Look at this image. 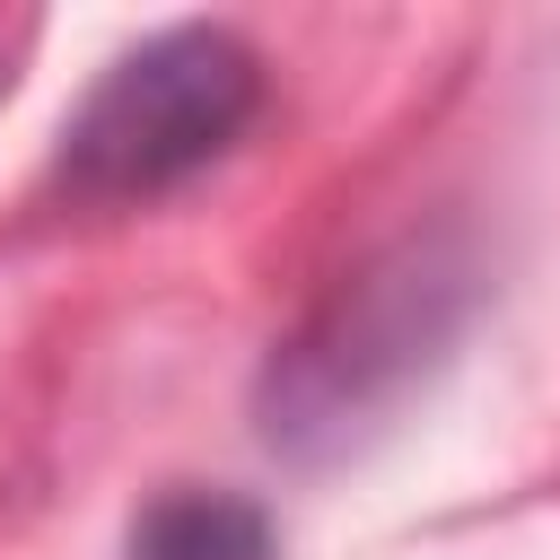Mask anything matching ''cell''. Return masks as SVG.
<instances>
[{"label":"cell","instance_id":"1","mask_svg":"<svg viewBox=\"0 0 560 560\" xmlns=\"http://www.w3.org/2000/svg\"><path fill=\"white\" fill-rule=\"evenodd\" d=\"M472 306V262L446 236H402L359 262L262 368V438L280 455H332L385 402L420 385V368L455 341Z\"/></svg>","mask_w":560,"mask_h":560},{"label":"cell","instance_id":"4","mask_svg":"<svg viewBox=\"0 0 560 560\" xmlns=\"http://www.w3.org/2000/svg\"><path fill=\"white\" fill-rule=\"evenodd\" d=\"M0 88H9V70H0Z\"/></svg>","mask_w":560,"mask_h":560},{"label":"cell","instance_id":"3","mask_svg":"<svg viewBox=\"0 0 560 560\" xmlns=\"http://www.w3.org/2000/svg\"><path fill=\"white\" fill-rule=\"evenodd\" d=\"M122 560H280V534L271 516L245 499V490H158L131 534H122Z\"/></svg>","mask_w":560,"mask_h":560},{"label":"cell","instance_id":"2","mask_svg":"<svg viewBox=\"0 0 560 560\" xmlns=\"http://www.w3.org/2000/svg\"><path fill=\"white\" fill-rule=\"evenodd\" d=\"M254 114H262L254 44L228 26H166L79 96L52 175L70 201H96V210L149 201L201 175L210 158H228Z\"/></svg>","mask_w":560,"mask_h":560}]
</instances>
